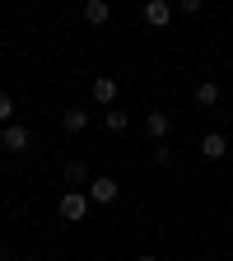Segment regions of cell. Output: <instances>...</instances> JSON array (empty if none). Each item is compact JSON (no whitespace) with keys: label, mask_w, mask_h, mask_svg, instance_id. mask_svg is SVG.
<instances>
[{"label":"cell","mask_w":233,"mask_h":261,"mask_svg":"<svg viewBox=\"0 0 233 261\" xmlns=\"http://www.w3.org/2000/svg\"><path fill=\"white\" fill-rule=\"evenodd\" d=\"M117 196H121V182L108 177V173H98V177L89 182V205H112Z\"/></svg>","instance_id":"cell-1"},{"label":"cell","mask_w":233,"mask_h":261,"mask_svg":"<svg viewBox=\"0 0 233 261\" xmlns=\"http://www.w3.org/2000/svg\"><path fill=\"white\" fill-rule=\"evenodd\" d=\"M56 210H61V219H65V224H80V219L89 215V191H65Z\"/></svg>","instance_id":"cell-2"},{"label":"cell","mask_w":233,"mask_h":261,"mask_svg":"<svg viewBox=\"0 0 233 261\" xmlns=\"http://www.w3.org/2000/svg\"><path fill=\"white\" fill-rule=\"evenodd\" d=\"M168 130H173V117L163 112V108L145 112V136H149V140H159V145H163V140H168Z\"/></svg>","instance_id":"cell-3"},{"label":"cell","mask_w":233,"mask_h":261,"mask_svg":"<svg viewBox=\"0 0 233 261\" xmlns=\"http://www.w3.org/2000/svg\"><path fill=\"white\" fill-rule=\"evenodd\" d=\"M89 93H93V103H98V108H112V103H117V80H112V75H93Z\"/></svg>","instance_id":"cell-4"},{"label":"cell","mask_w":233,"mask_h":261,"mask_svg":"<svg viewBox=\"0 0 233 261\" xmlns=\"http://www.w3.org/2000/svg\"><path fill=\"white\" fill-rule=\"evenodd\" d=\"M28 140H33V136H28V126H14V121H10L5 130H0V145H5L10 154H23V149H28Z\"/></svg>","instance_id":"cell-5"},{"label":"cell","mask_w":233,"mask_h":261,"mask_svg":"<svg viewBox=\"0 0 233 261\" xmlns=\"http://www.w3.org/2000/svg\"><path fill=\"white\" fill-rule=\"evenodd\" d=\"M145 23L149 28H168L173 23V5H168V0H149V5H145Z\"/></svg>","instance_id":"cell-6"},{"label":"cell","mask_w":233,"mask_h":261,"mask_svg":"<svg viewBox=\"0 0 233 261\" xmlns=\"http://www.w3.org/2000/svg\"><path fill=\"white\" fill-rule=\"evenodd\" d=\"M201 154L215 163V159H224L228 154V136H219V130H210V136H201Z\"/></svg>","instance_id":"cell-7"},{"label":"cell","mask_w":233,"mask_h":261,"mask_svg":"<svg viewBox=\"0 0 233 261\" xmlns=\"http://www.w3.org/2000/svg\"><path fill=\"white\" fill-rule=\"evenodd\" d=\"M80 14H84V23L98 28V23H108V19H112V5H108V0H84V10H80Z\"/></svg>","instance_id":"cell-8"},{"label":"cell","mask_w":233,"mask_h":261,"mask_svg":"<svg viewBox=\"0 0 233 261\" xmlns=\"http://www.w3.org/2000/svg\"><path fill=\"white\" fill-rule=\"evenodd\" d=\"M219 98H224V89L215 80H201V84H196V103H201V108H219Z\"/></svg>","instance_id":"cell-9"},{"label":"cell","mask_w":233,"mask_h":261,"mask_svg":"<svg viewBox=\"0 0 233 261\" xmlns=\"http://www.w3.org/2000/svg\"><path fill=\"white\" fill-rule=\"evenodd\" d=\"M65 182H70V187H89L93 177H89V163L84 159H70V163H65Z\"/></svg>","instance_id":"cell-10"},{"label":"cell","mask_w":233,"mask_h":261,"mask_svg":"<svg viewBox=\"0 0 233 261\" xmlns=\"http://www.w3.org/2000/svg\"><path fill=\"white\" fill-rule=\"evenodd\" d=\"M61 126L70 130V136H80V130L89 126V112H84V108H65V112H61Z\"/></svg>","instance_id":"cell-11"},{"label":"cell","mask_w":233,"mask_h":261,"mask_svg":"<svg viewBox=\"0 0 233 261\" xmlns=\"http://www.w3.org/2000/svg\"><path fill=\"white\" fill-rule=\"evenodd\" d=\"M10 117H14V98L0 93V126H10Z\"/></svg>","instance_id":"cell-12"},{"label":"cell","mask_w":233,"mask_h":261,"mask_svg":"<svg viewBox=\"0 0 233 261\" xmlns=\"http://www.w3.org/2000/svg\"><path fill=\"white\" fill-rule=\"evenodd\" d=\"M154 163H159V168H168V163H173V149H168V140H163V145H154Z\"/></svg>","instance_id":"cell-13"},{"label":"cell","mask_w":233,"mask_h":261,"mask_svg":"<svg viewBox=\"0 0 233 261\" xmlns=\"http://www.w3.org/2000/svg\"><path fill=\"white\" fill-rule=\"evenodd\" d=\"M126 126H131L126 112H108V130H126Z\"/></svg>","instance_id":"cell-14"},{"label":"cell","mask_w":233,"mask_h":261,"mask_svg":"<svg viewBox=\"0 0 233 261\" xmlns=\"http://www.w3.org/2000/svg\"><path fill=\"white\" fill-rule=\"evenodd\" d=\"M136 261H159V256H136Z\"/></svg>","instance_id":"cell-15"},{"label":"cell","mask_w":233,"mask_h":261,"mask_svg":"<svg viewBox=\"0 0 233 261\" xmlns=\"http://www.w3.org/2000/svg\"><path fill=\"white\" fill-rule=\"evenodd\" d=\"M19 261H38V256H19Z\"/></svg>","instance_id":"cell-16"}]
</instances>
